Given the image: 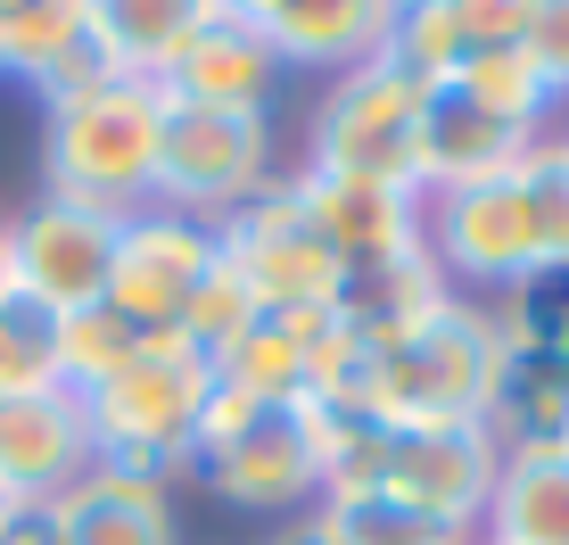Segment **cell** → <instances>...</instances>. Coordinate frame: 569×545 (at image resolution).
Returning a JSON list of instances; mask_svg holds the SVG:
<instances>
[{
  "label": "cell",
  "mask_w": 569,
  "mask_h": 545,
  "mask_svg": "<svg viewBox=\"0 0 569 545\" xmlns=\"http://www.w3.org/2000/svg\"><path fill=\"white\" fill-rule=\"evenodd\" d=\"M503 388V330L496 306L446 298L421 323H405L397 339L371 347L363 373V414L397 422V430H487Z\"/></svg>",
  "instance_id": "cell-1"
},
{
  "label": "cell",
  "mask_w": 569,
  "mask_h": 545,
  "mask_svg": "<svg viewBox=\"0 0 569 545\" xmlns=\"http://www.w3.org/2000/svg\"><path fill=\"white\" fill-rule=\"evenodd\" d=\"M306 356H313V323L257 315L223 356H214V388H231V397H264V405H306Z\"/></svg>",
  "instance_id": "cell-20"
},
{
  "label": "cell",
  "mask_w": 569,
  "mask_h": 545,
  "mask_svg": "<svg viewBox=\"0 0 569 545\" xmlns=\"http://www.w3.org/2000/svg\"><path fill=\"white\" fill-rule=\"evenodd\" d=\"M207 405H214V364L182 330L166 339H141L124 373H108L83 397L91 414V446L116 472H141V479H182L199 463V430H207Z\"/></svg>",
  "instance_id": "cell-3"
},
{
  "label": "cell",
  "mask_w": 569,
  "mask_h": 545,
  "mask_svg": "<svg viewBox=\"0 0 569 545\" xmlns=\"http://www.w3.org/2000/svg\"><path fill=\"white\" fill-rule=\"evenodd\" d=\"M190 472H199L223 504H240V513H313V496H322L313 405H264V397L214 388Z\"/></svg>",
  "instance_id": "cell-4"
},
{
  "label": "cell",
  "mask_w": 569,
  "mask_h": 545,
  "mask_svg": "<svg viewBox=\"0 0 569 545\" xmlns=\"http://www.w3.org/2000/svg\"><path fill=\"white\" fill-rule=\"evenodd\" d=\"M33 388H67L58 380V323L42 315V306L9 298L0 306V405L33 397Z\"/></svg>",
  "instance_id": "cell-25"
},
{
  "label": "cell",
  "mask_w": 569,
  "mask_h": 545,
  "mask_svg": "<svg viewBox=\"0 0 569 545\" xmlns=\"http://www.w3.org/2000/svg\"><path fill=\"white\" fill-rule=\"evenodd\" d=\"M214 240H223V272L257 298V315L322 323V315L347 306V265L330 257V240L306 224V207L289 199V182H272L264 199H248L240 216H223Z\"/></svg>",
  "instance_id": "cell-6"
},
{
  "label": "cell",
  "mask_w": 569,
  "mask_h": 545,
  "mask_svg": "<svg viewBox=\"0 0 569 545\" xmlns=\"http://www.w3.org/2000/svg\"><path fill=\"white\" fill-rule=\"evenodd\" d=\"M479 545H569V438L503 446V472L479 513Z\"/></svg>",
  "instance_id": "cell-17"
},
{
  "label": "cell",
  "mask_w": 569,
  "mask_h": 545,
  "mask_svg": "<svg viewBox=\"0 0 569 545\" xmlns=\"http://www.w3.org/2000/svg\"><path fill=\"white\" fill-rule=\"evenodd\" d=\"M0 545H58V513L50 504H17V513L0 521Z\"/></svg>",
  "instance_id": "cell-28"
},
{
  "label": "cell",
  "mask_w": 569,
  "mask_h": 545,
  "mask_svg": "<svg viewBox=\"0 0 569 545\" xmlns=\"http://www.w3.org/2000/svg\"><path fill=\"white\" fill-rule=\"evenodd\" d=\"M313 529L330 545H479L470 529H446V521L388 496H313Z\"/></svg>",
  "instance_id": "cell-23"
},
{
  "label": "cell",
  "mask_w": 569,
  "mask_h": 545,
  "mask_svg": "<svg viewBox=\"0 0 569 545\" xmlns=\"http://www.w3.org/2000/svg\"><path fill=\"white\" fill-rule=\"evenodd\" d=\"M207 0H91V42H100L108 75H141L166 83V67L182 58V42L199 33Z\"/></svg>",
  "instance_id": "cell-19"
},
{
  "label": "cell",
  "mask_w": 569,
  "mask_h": 545,
  "mask_svg": "<svg viewBox=\"0 0 569 545\" xmlns=\"http://www.w3.org/2000/svg\"><path fill=\"white\" fill-rule=\"evenodd\" d=\"M455 91L462 100H479L487 116H503V125H520V132H553V83L537 75V58H528V42H479L455 67Z\"/></svg>",
  "instance_id": "cell-21"
},
{
  "label": "cell",
  "mask_w": 569,
  "mask_h": 545,
  "mask_svg": "<svg viewBox=\"0 0 569 545\" xmlns=\"http://www.w3.org/2000/svg\"><path fill=\"white\" fill-rule=\"evenodd\" d=\"M528 199H537V240H545V281H569V149L545 132L528 149Z\"/></svg>",
  "instance_id": "cell-26"
},
{
  "label": "cell",
  "mask_w": 569,
  "mask_h": 545,
  "mask_svg": "<svg viewBox=\"0 0 569 545\" xmlns=\"http://www.w3.org/2000/svg\"><path fill=\"white\" fill-rule=\"evenodd\" d=\"M132 347H141V330H132L116 306H83V315H58V380L74 388V397H91L108 373H124Z\"/></svg>",
  "instance_id": "cell-24"
},
{
  "label": "cell",
  "mask_w": 569,
  "mask_h": 545,
  "mask_svg": "<svg viewBox=\"0 0 569 545\" xmlns=\"http://www.w3.org/2000/svg\"><path fill=\"white\" fill-rule=\"evenodd\" d=\"M91 463L100 446H91V414L74 388H33L0 405V488L17 504H58Z\"/></svg>",
  "instance_id": "cell-13"
},
{
  "label": "cell",
  "mask_w": 569,
  "mask_h": 545,
  "mask_svg": "<svg viewBox=\"0 0 569 545\" xmlns=\"http://www.w3.org/2000/svg\"><path fill=\"white\" fill-rule=\"evenodd\" d=\"M50 513H58V545H182L173 488L141 472H116V463H91Z\"/></svg>",
  "instance_id": "cell-16"
},
{
  "label": "cell",
  "mask_w": 569,
  "mask_h": 545,
  "mask_svg": "<svg viewBox=\"0 0 569 545\" xmlns=\"http://www.w3.org/2000/svg\"><path fill=\"white\" fill-rule=\"evenodd\" d=\"M528 58H537V75L553 83V100L569 108V0H537V17H528Z\"/></svg>",
  "instance_id": "cell-27"
},
{
  "label": "cell",
  "mask_w": 569,
  "mask_h": 545,
  "mask_svg": "<svg viewBox=\"0 0 569 545\" xmlns=\"http://www.w3.org/2000/svg\"><path fill=\"white\" fill-rule=\"evenodd\" d=\"M17 298V272H9V224H0V306Z\"/></svg>",
  "instance_id": "cell-29"
},
{
  "label": "cell",
  "mask_w": 569,
  "mask_h": 545,
  "mask_svg": "<svg viewBox=\"0 0 569 545\" xmlns=\"http://www.w3.org/2000/svg\"><path fill=\"white\" fill-rule=\"evenodd\" d=\"M116 231L124 216L108 207H74V199H33L26 216H9V272H17V298L42 306V315H83V306L108 298V272H116Z\"/></svg>",
  "instance_id": "cell-10"
},
{
  "label": "cell",
  "mask_w": 569,
  "mask_h": 545,
  "mask_svg": "<svg viewBox=\"0 0 569 545\" xmlns=\"http://www.w3.org/2000/svg\"><path fill=\"white\" fill-rule=\"evenodd\" d=\"M157 149H166V91L141 75H91L42 100V190L108 216L157 207Z\"/></svg>",
  "instance_id": "cell-2"
},
{
  "label": "cell",
  "mask_w": 569,
  "mask_h": 545,
  "mask_svg": "<svg viewBox=\"0 0 569 545\" xmlns=\"http://www.w3.org/2000/svg\"><path fill=\"white\" fill-rule=\"evenodd\" d=\"M421 108H429V91L413 75L388 67V58H371V67L322 83L313 125H306V166L313 174H347V182L421 190Z\"/></svg>",
  "instance_id": "cell-5"
},
{
  "label": "cell",
  "mask_w": 569,
  "mask_h": 545,
  "mask_svg": "<svg viewBox=\"0 0 569 545\" xmlns=\"http://www.w3.org/2000/svg\"><path fill=\"white\" fill-rule=\"evenodd\" d=\"M214 265H223L214 224L173 216V207H141V216H124V231H116L108 306L141 330V339H166V330H182L190 298L214 281Z\"/></svg>",
  "instance_id": "cell-9"
},
{
  "label": "cell",
  "mask_w": 569,
  "mask_h": 545,
  "mask_svg": "<svg viewBox=\"0 0 569 545\" xmlns=\"http://www.w3.org/2000/svg\"><path fill=\"white\" fill-rule=\"evenodd\" d=\"M281 182L272 166V116H231V108H173L166 100V149H157V207L223 224L248 199Z\"/></svg>",
  "instance_id": "cell-7"
},
{
  "label": "cell",
  "mask_w": 569,
  "mask_h": 545,
  "mask_svg": "<svg viewBox=\"0 0 569 545\" xmlns=\"http://www.w3.org/2000/svg\"><path fill=\"white\" fill-rule=\"evenodd\" d=\"M173 108H231V116H272V91H281V58L264 50V33L248 26V0H207L199 33L182 42V58L166 67Z\"/></svg>",
  "instance_id": "cell-12"
},
{
  "label": "cell",
  "mask_w": 569,
  "mask_h": 545,
  "mask_svg": "<svg viewBox=\"0 0 569 545\" xmlns=\"http://www.w3.org/2000/svg\"><path fill=\"white\" fill-rule=\"evenodd\" d=\"M0 75H9V33H0Z\"/></svg>",
  "instance_id": "cell-32"
},
{
  "label": "cell",
  "mask_w": 569,
  "mask_h": 545,
  "mask_svg": "<svg viewBox=\"0 0 569 545\" xmlns=\"http://www.w3.org/2000/svg\"><path fill=\"white\" fill-rule=\"evenodd\" d=\"M553 141H561V149H569V108H561V116H553Z\"/></svg>",
  "instance_id": "cell-30"
},
{
  "label": "cell",
  "mask_w": 569,
  "mask_h": 545,
  "mask_svg": "<svg viewBox=\"0 0 569 545\" xmlns=\"http://www.w3.org/2000/svg\"><path fill=\"white\" fill-rule=\"evenodd\" d=\"M289 199L306 207V224L330 240V257L347 265V281H363V272H388L405 257H421L429 248V199L421 190H388V182H347V174H281Z\"/></svg>",
  "instance_id": "cell-11"
},
{
  "label": "cell",
  "mask_w": 569,
  "mask_h": 545,
  "mask_svg": "<svg viewBox=\"0 0 569 545\" xmlns=\"http://www.w3.org/2000/svg\"><path fill=\"white\" fill-rule=\"evenodd\" d=\"M537 141L545 132H520V125H503V116H487L479 100H462L455 83H438L429 108H421V190L438 199V190L503 182V174L528 166Z\"/></svg>",
  "instance_id": "cell-15"
},
{
  "label": "cell",
  "mask_w": 569,
  "mask_h": 545,
  "mask_svg": "<svg viewBox=\"0 0 569 545\" xmlns=\"http://www.w3.org/2000/svg\"><path fill=\"white\" fill-rule=\"evenodd\" d=\"M429 257H438V272L455 289H496V298L545 281V240H537L528 174L438 190V199H429Z\"/></svg>",
  "instance_id": "cell-8"
},
{
  "label": "cell",
  "mask_w": 569,
  "mask_h": 545,
  "mask_svg": "<svg viewBox=\"0 0 569 545\" xmlns=\"http://www.w3.org/2000/svg\"><path fill=\"white\" fill-rule=\"evenodd\" d=\"M388 17L397 0H248V26L281 58V75H322V83L388 50Z\"/></svg>",
  "instance_id": "cell-14"
},
{
  "label": "cell",
  "mask_w": 569,
  "mask_h": 545,
  "mask_svg": "<svg viewBox=\"0 0 569 545\" xmlns=\"http://www.w3.org/2000/svg\"><path fill=\"white\" fill-rule=\"evenodd\" d=\"M388 67H405L421 91L455 83V67L470 58V33H462V0H397L388 17Z\"/></svg>",
  "instance_id": "cell-22"
},
{
  "label": "cell",
  "mask_w": 569,
  "mask_h": 545,
  "mask_svg": "<svg viewBox=\"0 0 569 545\" xmlns=\"http://www.w3.org/2000/svg\"><path fill=\"white\" fill-rule=\"evenodd\" d=\"M0 33H9V83L42 91V100L100 75L91 0H0Z\"/></svg>",
  "instance_id": "cell-18"
},
{
  "label": "cell",
  "mask_w": 569,
  "mask_h": 545,
  "mask_svg": "<svg viewBox=\"0 0 569 545\" xmlns=\"http://www.w3.org/2000/svg\"><path fill=\"white\" fill-rule=\"evenodd\" d=\"M9 513H17V496H9V488H0V521H9Z\"/></svg>",
  "instance_id": "cell-31"
}]
</instances>
